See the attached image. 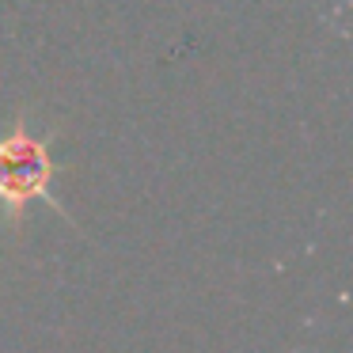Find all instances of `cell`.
Listing matches in <instances>:
<instances>
[{"instance_id": "obj_1", "label": "cell", "mask_w": 353, "mask_h": 353, "mask_svg": "<svg viewBox=\"0 0 353 353\" xmlns=\"http://www.w3.org/2000/svg\"><path fill=\"white\" fill-rule=\"evenodd\" d=\"M54 137H57V130L34 133L27 110H19L8 130L0 133V221H4L8 232H16L27 221V209L34 201H42L57 216L77 224L54 194L57 175L69 171V163L54 160V152H50Z\"/></svg>"}]
</instances>
